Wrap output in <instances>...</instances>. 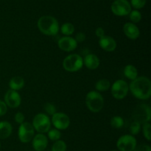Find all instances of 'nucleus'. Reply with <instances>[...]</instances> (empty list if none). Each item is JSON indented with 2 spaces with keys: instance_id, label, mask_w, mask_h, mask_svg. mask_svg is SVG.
<instances>
[{
  "instance_id": "a211bd4d",
  "label": "nucleus",
  "mask_w": 151,
  "mask_h": 151,
  "mask_svg": "<svg viewBox=\"0 0 151 151\" xmlns=\"http://www.w3.org/2000/svg\"><path fill=\"white\" fill-rule=\"evenodd\" d=\"M13 132V126L7 121H0V139H7Z\"/></svg>"
},
{
  "instance_id": "4be33fe9",
  "label": "nucleus",
  "mask_w": 151,
  "mask_h": 151,
  "mask_svg": "<svg viewBox=\"0 0 151 151\" xmlns=\"http://www.w3.org/2000/svg\"><path fill=\"white\" fill-rule=\"evenodd\" d=\"M60 31L65 36H71L75 32V26L70 22H66L60 27Z\"/></svg>"
},
{
  "instance_id": "7c9ffc66",
  "label": "nucleus",
  "mask_w": 151,
  "mask_h": 151,
  "mask_svg": "<svg viewBox=\"0 0 151 151\" xmlns=\"http://www.w3.org/2000/svg\"><path fill=\"white\" fill-rule=\"evenodd\" d=\"M24 115L21 112L16 113V115H15L14 116L15 121H16V122L18 123L19 124H22V123L24 121Z\"/></svg>"
},
{
  "instance_id": "423d86ee",
  "label": "nucleus",
  "mask_w": 151,
  "mask_h": 151,
  "mask_svg": "<svg viewBox=\"0 0 151 151\" xmlns=\"http://www.w3.org/2000/svg\"><path fill=\"white\" fill-rule=\"evenodd\" d=\"M32 126L38 133H47L51 129V120L45 113H38L32 119Z\"/></svg>"
},
{
  "instance_id": "20e7f679",
  "label": "nucleus",
  "mask_w": 151,
  "mask_h": 151,
  "mask_svg": "<svg viewBox=\"0 0 151 151\" xmlns=\"http://www.w3.org/2000/svg\"><path fill=\"white\" fill-rule=\"evenodd\" d=\"M83 66V59L77 53H72L66 56L63 61V67L66 71L71 73L80 70Z\"/></svg>"
},
{
  "instance_id": "9b49d317",
  "label": "nucleus",
  "mask_w": 151,
  "mask_h": 151,
  "mask_svg": "<svg viewBox=\"0 0 151 151\" xmlns=\"http://www.w3.org/2000/svg\"><path fill=\"white\" fill-rule=\"evenodd\" d=\"M51 122L56 129L63 130L67 129L70 125V118L66 113L56 112L54 115H52Z\"/></svg>"
},
{
  "instance_id": "4468645a",
  "label": "nucleus",
  "mask_w": 151,
  "mask_h": 151,
  "mask_svg": "<svg viewBox=\"0 0 151 151\" xmlns=\"http://www.w3.org/2000/svg\"><path fill=\"white\" fill-rule=\"evenodd\" d=\"M32 145L35 151H44L48 145V138L44 133H38L32 139Z\"/></svg>"
},
{
  "instance_id": "e433bc0d",
  "label": "nucleus",
  "mask_w": 151,
  "mask_h": 151,
  "mask_svg": "<svg viewBox=\"0 0 151 151\" xmlns=\"http://www.w3.org/2000/svg\"><path fill=\"white\" fill-rule=\"evenodd\" d=\"M0 148H1V142H0Z\"/></svg>"
},
{
  "instance_id": "2f4dec72",
  "label": "nucleus",
  "mask_w": 151,
  "mask_h": 151,
  "mask_svg": "<svg viewBox=\"0 0 151 151\" xmlns=\"http://www.w3.org/2000/svg\"><path fill=\"white\" fill-rule=\"evenodd\" d=\"M7 111V106L4 101L0 100V116L5 115Z\"/></svg>"
},
{
  "instance_id": "c85d7f7f",
  "label": "nucleus",
  "mask_w": 151,
  "mask_h": 151,
  "mask_svg": "<svg viewBox=\"0 0 151 151\" xmlns=\"http://www.w3.org/2000/svg\"><path fill=\"white\" fill-rule=\"evenodd\" d=\"M147 0H131V7H134L135 10H139L143 8L145 6Z\"/></svg>"
},
{
  "instance_id": "a878e982",
  "label": "nucleus",
  "mask_w": 151,
  "mask_h": 151,
  "mask_svg": "<svg viewBox=\"0 0 151 151\" xmlns=\"http://www.w3.org/2000/svg\"><path fill=\"white\" fill-rule=\"evenodd\" d=\"M129 19L134 24L138 23L142 19V13L138 10H131L129 14Z\"/></svg>"
},
{
  "instance_id": "0eeeda50",
  "label": "nucleus",
  "mask_w": 151,
  "mask_h": 151,
  "mask_svg": "<svg viewBox=\"0 0 151 151\" xmlns=\"http://www.w3.org/2000/svg\"><path fill=\"white\" fill-rule=\"evenodd\" d=\"M111 94L114 99L121 100L126 97L129 90V86L128 83L122 79H118L115 81L111 86Z\"/></svg>"
},
{
  "instance_id": "f8f14e48",
  "label": "nucleus",
  "mask_w": 151,
  "mask_h": 151,
  "mask_svg": "<svg viewBox=\"0 0 151 151\" xmlns=\"http://www.w3.org/2000/svg\"><path fill=\"white\" fill-rule=\"evenodd\" d=\"M4 102L7 107L11 108H17L22 102L21 96L18 91L13 90H7L4 96Z\"/></svg>"
},
{
  "instance_id": "6ab92c4d",
  "label": "nucleus",
  "mask_w": 151,
  "mask_h": 151,
  "mask_svg": "<svg viewBox=\"0 0 151 151\" xmlns=\"http://www.w3.org/2000/svg\"><path fill=\"white\" fill-rule=\"evenodd\" d=\"M9 86L11 90L18 91L19 90H22L24 86V80L22 76H13L9 81Z\"/></svg>"
},
{
  "instance_id": "cd10ccee",
  "label": "nucleus",
  "mask_w": 151,
  "mask_h": 151,
  "mask_svg": "<svg viewBox=\"0 0 151 151\" xmlns=\"http://www.w3.org/2000/svg\"><path fill=\"white\" fill-rule=\"evenodd\" d=\"M141 129V124L137 122V121H134L131 123V126H130V133H131V135L134 136L136 135L139 134Z\"/></svg>"
},
{
  "instance_id": "9d476101",
  "label": "nucleus",
  "mask_w": 151,
  "mask_h": 151,
  "mask_svg": "<svg viewBox=\"0 0 151 151\" xmlns=\"http://www.w3.org/2000/svg\"><path fill=\"white\" fill-rule=\"evenodd\" d=\"M131 4L128 0H114L111 4L112 13L117 16H128L131 11Z\"/></svg>"
},
{
  "instance_id": "2eb2a0df",
  "label": "nucleus",
  "mask_w": 151,
  "mask_h": 151,
  "mask_svg": "<svg viewBox=\"0 0 151 151\" xmlns=\"http://www.w3.org/2000/svg\"><path fill=\"white\" fill-rule=\"evenodd\" d=\"M99 44L103 50L107 52H112L116 48V41L113 37L110 36H103L99 38Z\"/></svg>"
},
{
  "instance_id": "6e6552de",
  "label": "nucleus",
  "mask_w": 151,
  "mask_h": 151,
  "mask_svg": "<svg viewBox=\"0 0 151 151\" xmlns=\"http://www.w3.org/2000/svg\"><path fill=\"white\" fill-rule=\"evenodd\" d=\"M18 136L19 140L22 143H28L31 142L35 136V129L32 124L27 121H24L19 126Z\"/></svg>"
},
{
  "instance_id": "39448f33",
  "label": "nucleus",
  "mask_w": 151,
  "mask_h": 151,
  "mask_svg": "<svg viewBox=\"0 0 151 151\" xmlns=\"http://www.w3.org/2000/svg\"><path fill=\"white\" fill-rule=\"evenodd\" d=\"M151 118L150 107L146 104L139 105L133 111V119L134 121L143 124L150 121Z\"/></svg>"
},
{
  "instance_id": "412c9836",
  "label": "nucleus",
  "mask_w": 151,
  "mask_h": 151,
  "mask_svg": "<svg viewBox=\"0 0 151 151\" xmlns=\"http://www.w3.org/2000/svg\"><path fill=\"white\" fill-rule=\"evenodd\" d=\"M111 87V83L109 80L106 78H102L98 80L95 84V89L98 92L106 91Z\"/></svg>"
},
{
  "instance_id": "c756f323",
  "label": "nucleus",
  "mask_w": 151,
  "mask_h": 151,
  "mask_svg": "<svg viewBox=\"0 0 151 151\" xmlns=\"http://www.w3.org/2000/svg\"><path fill=\"white\" fill-rule=\"evenodd\" d=\"M44 109L45 110V112L47 113L48 115H52L55 113L57 111H56V107L52 103H50V102H47L44 105Z\"/></svg>"
},
{
  "instance_id": "7ed1b4c3",
  "label": "nucleus",
  "mask_w": 151,
  "mask_h": 151,
  "mask_svg": "<svg viewBox=\"0 0 151 151\" xmlns=\"http://www.w3.org/2000/svg\"><path fill=\"white\" fill-rule=\"evenodd\" d=\"M86 105L91 112L99 113L104 106V99L97 90H91L86 96Z\"/></svg>"
},
{
  "instance_id": "dca6fc26",
  "label": "nucleus",
  "mask_w": 151,
  "mask_h": 151,
  "mask_svg": "<svg viewBox=\"0 0 151 151\" xmlns=\"http://www.w3.org/2000/svg\"><path fill=\"white\" fill-rule=\"evenodd\" d=\"M123 31L125 35L128 38L135 40L140 36V31L138 27L132 22H127L123 26Z\"/></svg>"
},
{
  "instance_id": "f03ea898",
  "label": "nucleus",
  "mask_w": 151,
  "mask_h": 151,
  "mask_svg": "<svg viewBox=\"0 0 151 151\" xmlns=\"http://www.w3.org/2000/svg\"><path fill=\"white\" fill-rule=\"evenodd\" d=\"M37 27L38 30L46 36H55L60 30L57 19L49 15L40 17L37 22Z\"/></svg>"
},
{
  "instance_id": "c9c22d12",
  "label": "nucleus",
  "mask_w": 151,
  "mask_h": 151,
  "mask_svg": "<svg viewBox=\"0 0 151 151\" xmlns=\"http://www.w3.org/2000/svg\"><path fill=\"white\" fill-rule=\"evenodd\" d=\"M111 151H119V150H111Z\"/></svg>"
},
{
  "instance_id": "473e14b6",
  "label": "nucleus",
  "mask_w": 151,
  "mask_h": 151,
  "mask_svg": "<svg viewBox=\"0 0 151 151\" xmlns=\"http://www.w3.org/2000/svg\"><path fill=\"white\" fill-rule=\"evenodd\" d=\"M86 38V34L83 32H79L76 34L75 36V39L76 40L77 42H83L84 41Z\"/></svg>"
},
{
  "instance_id": "bb28decb",
  "label": "nucleus",
  "mask_w": 151,
  "mask_h": 151,
  "mask_svg": "<svg viewBox=\"0 0 151 151\" xmlns=\"http://www.w3.org/2000/svg\"><path fill=\"white\" fill-rule=\"evenodd\" d=\"M142 133L144 137L150 142L151 140V125L150 123L147 122L142 124Z\"/></svg>"
},
{
  "instance_id": "5701e85b",
  "label": "nucleus",
  "mask_w": 151,
  "mask_h": 151,
  "mask_svg": "<svg viewBox=\"0 0 151 151\" xmlns=\"http://www.w3.org/2000/svg\"><path fill=\"white\" fill-rule=\"evenodd\" d=\"M110 124L112 127L115 129H119L123 127L124 119L120 115H114L110 120Z\"/></svg>"
},
{
  "instance_id": "393cba45",
  "label": "nucleus",
  "mask_w": 151,
  "mask_h": 151,
  "mask_svg": "<svg viewBox=\"0 0 151 151\" xmlns=\"http://www.w3.org/2000/svg\"><path fill=\"white\" fill-rule=\"evenodd\" d=\"M48 138L51 141L55 142V141L59 140L61 137V133L59 130L55 128V129H50L48 132Z\"/></svg>"
},
{
  "instance_id": "b1692460",
  "label": "nucleus",
  "mask_w": 151,
  "mask_h": 151,
  "mask_svg": "<svg viewBox=\"0 0 151 151\" xmlns=\"http://www.w3.org/2000/svg\"><path fill=\"white\" fill-rule=\"evenodd\" d=\"M67 146L64 141L59 140L55 141L52 147V151H66Z\"/></svg>"
},
{
  "instance_id": "f704fd0d",
  "label": "nucleus",
  "mask_w": 151,
  "mask_h": 151,
  "mask_svg": "<svg viewBox=\"0 0 151 151\" xmlns=\"http://www.w3.org/2000/svg\"><path fill=\"white\" fill-rule=\"evenodd\" d=\"M95 35H96V36L98 37L99 38H100L101 37H103V36L106 35V34H105L104 29H103V28H101V27H99V28H97L95 30Z\"/></svg>"
},
{
  "instance_id": "f257e3e1",
  "label": "nucleus",
  "mask_w": 151,
  "mask_h": 151,
  "mask_svg": "<svg viewBox=\"0 0 151 151\" xmlns=\"http://www.w3.org/2000/svg\"><path fill=\"white\" fill-rule=\"evenodd\" d=\"M129 90L134 97L141 100H147L151 96L150 80L145 76H138L132 80Z\"/></svg>"
},
{
  "instance_id": "f3484780",
  "label": "nucleus",
  "mask_w": 151,
  "mask_h": 151,
  "mask_svg": "<svg viewBox=\"0 0 151 151\" xmlns=\"http://www.w3.org/2000/svg\"><path fill=\"white\" fill-rule=\"evenodd\" d=\"M83 59V65H85L89 70H96L100 66V59L95 54L89 53Z\"/></svg>"
},
{
  "instance_id": "72a5a7b5",
  "label": "nucleus",
  "mask_w": 151,
  "mask_h": 151,
  "mask_svg": "<svg viewBox=\"0 0 151 151\" xmlns=\"http://www.w3.org/2000/svg\"><path fill=\"white\" fill-rule=\"evenodd\" d=\"M133 151H151V147L147 144H140L136 147Z\"/></svg>"
},
{
  "instance_id": "aec40b11",
  "label": "nucleus",
  "mask_w": 151,
  "mask_h": 151,
  "mask_svg": "<svg viewBox=\"0 0 151 151\" xmlns=\"http://www.w3.org/2000/svg\"><path fill=\"white\" fill-rule=\"evenodd\" d=\"M123 73L127 78L130 80H134L138 77V70L137 68L132 65H128L124 68Z\"/></svg>"
},
{
  "instance_id": "ddd939ff",
  "label": "nucleus",
  "mask_w": 151,
  "mask_h": 151,
  "mask_svg": "<svg viewBox=\"0 0 151 151\" xmlns=\"http://www.w3.org/2000/svg\"><path fill=\"white\" fill-rule=\"evenodd\" d=\"M59 48L65 52H71L75 50L78 47V42L75 38L71 36H63L58 41Z\"/></svg>"
},
{
  "instance_id": "1a4fd4ad",
  "label": "nucleus",
  "mask_w": 151,
  "mask_h": 151,
  "mask_svg": "<svg viewBox=\"0 0 151 151\" xmlns=\"http://www.w3.org/2000/svg\"><path fill=\"white\" fill-rule=\"evenodd\" d=\"M137 146V139L132 135H123L116 142V147L119 151H133Z\"/></svg>"
}]
</instances>
